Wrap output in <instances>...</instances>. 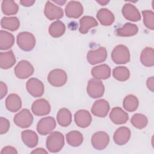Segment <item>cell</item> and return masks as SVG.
Wrapping results in <instances>:
<instances>
[{
  "mask_svg": "<svg viewBox=\"0 0 154 154\" xmlns=\"http://www.w3.org/2000/svg\"><path fill=\"white\" fill-rule=\"evenodd\" d=\"M64 145V137L58 131L51 132L46 138V146L48 150L51 153L60 152Z\"/></svg>",
  "mask_w": 154,
  "mask_h": 154,
  "instance_id": "6da1fadb",
  "label": "cell"
},
{
  "mask_svg": "<svg viewBox=\"0 0 154 154\" xmlns=\"http://www.w3.org/2000/svg\"><path fill=\"white\" fill-rule=\"evenodd\" d=\"M130 57L129 49L123 45L116 46L111 52V58L117 64H126L130 61Z\"/></svg>",
  "mask_w": 154,
  "mask_h": 154,
  "instance_id": "7a4b0ae2",
  "label": "cell"
},
{
  "mask_svg": "<svg viewBox=\"0 0 154 154\" xmlns=\"http://www.w3.org/2000/svg\"><path fill=\"white\" fill-rule=\"evenodd\" d=\"M17 44L22 50L30 51L35 45V37L29 32H21L17 35Z\"/></svg>",
  "mask_w": 154,
  "mask_h": 154,
  "instance_id": "3957f363",
  "label": "cell"
},
{
  "mask_svg": "<svg viewBox=\"0 0 154 154\" xmlns=\"http://www.w3.org/2000/svg\"><path fill=\"white\" fill-rule=\"evenodd\" d=\"M67 80V75L66 72L60 69H55L51 70L48 75V81L51 85L55 87H60L64 85Z\"/></svg>",
  "mask_w": 154,
  "mask_h": 154,
  "instance_id": "277c9868",
  "label": "cell"
},
{
  "mask_svg": "<svg viewBox=\"0 0 154 154\" xmlns=\"http://www.w3.org/2000/svg\"><path fill=\"white\" fill-rule=\"evenodd\" d=\"M87 91L90 97L93 99L99 98L103 95L105 87L101 81L93 78L90 79L88 82Z\"/></svg>",
  "mask_w": 154,
  "mask_h": 154,
  "instance_id": "5b68a950",
  "label": "cell"
},
{
  "mask_svg": "<svg viewBox=\"0 0 154 154\" xmlns=\"http://www.w3.org/2000/svg\"><path fill=\"white\" fill-rule=\"evenodd\" d=\"M34 67L27 60H21L15 66L14 74L19 79H26L31 76L34 73Z\"/></svg>",
  "mask_w": 154,
  "mask_h": 154,
  "instance_id": "8992f818",
  "label": "cell"
},
{
  "mask_svg": "<svg viewBox=\"0 0 154 154\" xmlns=\"http://www.w3.org/2000/svg\"><path fill=\"white\" fill-rule=\"evenodd\" d=\"M33 119V116L29 109L24 108L14 116L13 121L18 127L27 128L31 125Z\"/></svg>",
  "mask_w": 154,
  "mask_h": 154,
  "instance_id": "52a82bcc",
  "label": "cell"
},
{
  "mask_svg": "<svg viewBox=\"0 0 154 154\" xmlns=\"http://www.w3.org/2000/svg\"><path fill=\"white\" fill-rule=\"evenodd\" d=\"M56 127V122L52 117L41 119L37 125V131L40 135H46L51 134Z\"/></svg>",
  "mask_w": 154,
  "mask_h": 154,
  "instance_id": "ba28073f",
  "label": "cell"
},
{
  "mask_svg": "<svg viewBox=\"0 0 154 154\" xmlns=\"http://www.w3.org/2000/svg\"><path fill=\"white\" fill-rule=\"evenodd\" d=\"M28 92L33 97H41L44 93V85L42 82L35 78H31L26 83Z\"/></svg>",
  "mask_w": 154,
  "mask_h": 154,
  "instance_id": "9c48e42d",
  "label": "cell"
},
{
  "mask_svg": "<svg viewBox=\"0 0 154 154\" xmlns=\"http://www.w3.org/2000/svg\"><path fill=\"white\" fill-rule=\"evenodd\" d=\"M107 58V51L104 47H99L96 50H90L88 51L87 59L88 62L94 65L102 62H104Z\"/></svg>",
  "mask_w": 154,
  "mask_h": 154,
  "instance_id": "30bf717a",
  "label": "cell"
},
{
  "mask_svg": "<svg viewBox=\"0 0 154 154\" xmlns=\"http://www.w3.org/2000/svg\"><path fill=\"white\" fill-rule=\"evenodd\" d=\"M109 142V137L108 134L104 131H98L94 133L91 140L93 147L96 150L105 149Z\"/></svg>",
  "mask_w": 154,
  "mask_h": 154,
  "instance_id": "8fae6325",
  "label": "cell"
},
{
  "mask_svg": "<svg viewBox=\"0 0 154 154\" xmlns=\"http://www.w3.org/2000/svg\"><path fill=\"white\" fill-rule=\"evenodd\" d=\"M31 111L37 116H46L51 111V105L46 99H39L32 103Z\"/></svg>",
  "mask_w": 154,
  "mask_h": 154,
  "instance_id": "7c38bea8",
  "label": "cell"
},
{
  "mask_svg": "<svg viewBox=\"0 0 154 154\" xmlns=\"http://www.w3.org/2000/svg\"><path fill=\"white\" fill-rule=\"evenodd\" d=\"M110 109L109 104L105 99H99L95 101L91 108V113L99 117H105L107 116Z\"/></svg>",
  "mask_w": 154,
  "mask_h": 154,
  "instance_id": "4fadbf2b",
  "label": "cell"
},
{
  "mask_svg": "<svg viewBox=\"0 0 154 154\" xmlns=\"http://www.w3.org/2000/svg\"><path fill=\"white\" fill-rule=\"evenodd\" d=\"M44 13L45 16L50 20L60 19L63 17L64 15L63 9L54 5L49 1H47L45 4Z\"/></svg>",
  "mask_w": 154,
  "mask_h": 154,
  "instance_id": "5bb4252c",
  "label": "cell"
},
{
  "mask_svg": "<svg viewBox=\"0 0 154 154\" xmlns=\"http://www.w3.org/2000/svg\"><path fill=\"white\" fill-rule=\"evenodd\" d=\"M83 11V6L79 1H70L67 3L65 8L66 15L69 18H79L82 14Z\"/></svg>",
  "mask_w": 154,
  "mask_h": 154,
  "instance_id": "9a60e30c",
  "label": "cell"
},
{
  "mask_svg": "<svg viewBox=\"0 0 154 154\" xmlns=\"http://www.w3.org/2000/svg\"><path fill=\"white\" fill-rule=\"evenodd\" d=\"M124 17L132 22H138L141 20V14L137 7L132 4H125L122 10Z\"/></svg>",
  "mask_w": 154,
  "mask_h": 154,
  "instance_id": "2e32d148",
  "label": "cell"
},
{
  "mask_svg": "<svg viewBox=\"0 0 154 154\" xmlns=\"http://www.w3.org/2000/svg\"><path fill=\"white\" fill-rule=\"evenodd\" d=\"M74 120L76 125L82 128H85L90 126L92 121L90 113L85 109H80L76 111L74 115Z\"/></svg>",
  "mask_w": 154,
  "mask_h": 154,
  "instance_id": "e0dca14e",
  "label": "cell"
},
{
  "mask_svg": "<svg viewBox=\"0 0 154 154\" xmlns=\"http://www.w3.org/2000/svg\"><path fill=\"white\" fill-rule=\"evenodd\" d=\"M131 137L130 129L125 126L119 128L114 132L113 140L114 143L119 146H122L126 144Z\"/></svg>",
  "mask_w": 154,
  "mask_h": 154,
  "instance_id": "ac0fdd59",
  "label": "cell"
},
{
  "mask_svg": "<svg viewBox=\"0 0 154 154\" xmlns=\"http://www.w3.org/2000/svg\"><path fill=\"white\" fill-rule=\"evenodd\" d=\"M109 119L116 125H123L128 122L129 116L127 112L123 111L121 108L114 107L111 111Z\"/></svg>",
  "mask_w": 154,
  "mask_h": 154,
  "instance_id": "d6986e66",
  "label": "cell"
},
{
  "mask_svg": "<svg viewBox=\"0 0 154 154\" xmlns=\"http://www.w3.org/2000/svg\"><path fill=\"white\" fill-rule=\"evenodd\" d=\"M91 74L97 79H106L111 76V69L106 64L96 66L91 70Z\"/></svg>",
  "mask_w": 154,
  "mask_h": 154,
  "instance_id": "ffe728a7",
  "label": "cell"
},
{
  "mask_svg": "<svg viewBox=\"0 0 154 154\" xmlns=\"http://www.w3.org/2000/svg\"><path fill=\"white\" fill-rule=\"evenodd\" d=\"M5 106L8 111L12 112L18 111L22 107L20 97L17 94H10L5 99Z\"/></svg>",
  "mask_w": 154,
  "mask_h": 154,
  "instance_id": "44dd1931",
  "label": "cell"
},
{
  "mask_svg": "<svg viewBox=\"0 0 154 154\" xmlns=\"http://www.w3.org/2000/svg\"><path fill=\"white\" fill-rule=\"evenodd\" d=\"M21 138L23 143L28 147H35L38 141L37 134L31 130H25L21 132Z\"/></svg>",
  "mask_w": 154,
  "mask_h": 154,
  "instance_id": "7402d4cb",
  "label": "cell"
},
{
  "mask_svg": "<svg viewBox=\"0 0 154 154\" xmlns=\"http://www.w3.org/2000/svg\"><path fill=\"white\" fill-rule=\"evenodd\" d=\"M16 62L13 52L10 50L0 54V67L2 69H8L14 65Z\"/></svg>",
  "mask_w": 154,
  "mask_h": 154,
  "instance_id": "603a6c76",
  "label": "cell"
},
{
  "mask_svg": "<svg viewBox=\"0 0 154 154\" xmlns=\"http://www.w3.org/2000/svg\"><path fill=\"white\" fill-rule=\"evenodd\" d=\"M97 19L103 26H109L114 22V16L113 13L107 8L100 9L96 14Z\"/></svg>",
  "mask_w": 154,
  "mask_h": 154,
  "instance_id": "cb8c5ba5",
  "label": "cell"
},
{
  "mask_svg": "<svg viewBox=\"0 0 154 154\" xmlns=\"http://www.w3.org/2000/svg\"><path fill=\"white\" fill-rule=\"evenodd\" d=\"M138 31V26L131 23H126L122 28H117L115 34L119 37H131L136 35Z\"/></svg>",
  "mask_w": 154,
  "mask_h": 154,
  "instance_id": "d4e9b609",
  "label": "cell"
},
{
  "mask_svg": "<svg viewBox=\"0 0 154 154\" xmlns=\"http://www.w3.org/2000/svg\"><path fill=\"white\" fill-rule=\"evenodd\" d=\"M98 23L96 20L92 16H84L79 20V32L85 34H87L91 28L97 26Z\"/></svg>",
  "mask_w": 154,
  "mask_h": 154,
  "instance_id": "484cf974",
  "label": "cell"
},
{
  "mask_svg": "<svg viewBox=\"0 0 154 154\" xmlns=\"http://www.w3.org/2000/svg\"><path fill=\"white\" fill-rule=\"evenodd\" d=\"M140 61L146 67H152L154 65V51L152 48L146 47L142 51Z\"/></svg>",
  "mask_w": 154,
  "mask_h": 154,
  "instance_id": "4316f807",
  "label": "cell"
},
{
  "mask_svg": "<svg viewBox=\"0 0 154 154\" xmlns=\"http://www.w3.org/2000/svg\"><path fill=\"white\" fill-rule=\"evenodd\" d=\"M14 43V35L4 30L0 31V49L7 50L11 48Z\"/></svg>",
  "mask_w": 154,
  "mask_h": 154,
  "instance_id": "83f0119b",
  "label": "cell"
},
{
  "mask_svg": "<svg viewBox=\"0 0 154 154\" xmlns=\"http://www.w3.org/2000/svg\"><path fill=\"white\" fill-rule=\"evenodd\" d=\"M57 120L61 126L67 127L69 126L72 122L71 112L67 108H61L57 113Z\"/></svg>",
  "mask_w": 154,
  "mask_h": 154,
  "instance_id": "f1b7e54d",
  "label": "cell"
},
{
  "mask_svg": "<svg viewBox=\"0 0 154 154\" xmlns=\"http://www.w3.org/2000/svg\"><path fill=\"white\" fill-rule=\"evenodd\" d=\"M1 25L2 28L15 31L19 28L20 22L16 17H3L1 20Z\"/></svg>",
  "mask_w": 154,
  "mask_h": 154,
  "instance_id": "f546056e",
  "label": "cell"
},
{
  "mask_svg": "<svg viewBox=\"0 0 154 154\" xmlns=\"http://www.w3.org/2000/svg\"><path fill=\"white\" fill-rule=\"evenodd\" d=\"M66 31L64 23L61 20H56L52 23L49 27V34L54 38H58L62 36Z\"/></svg>",
  "mask_w": 154,
  "mask_h": 154,
  "instance_id": "4dcf8cb0",
  "label": "cell"
},
{
  "mask_svg": "<svg viewBox=\"0 0 154 154\" xmlns=\"http://www.w3.org/2000/svg\"><path fill=\"white\" fill-rule=\"evenodd\" d=\"M67 143L73 147H78L83 142V135L78 131H73L67 133L66 135Z\"/></svg>",
  "mask_w": 154,
  "mask_h": 154,
  "instance_id": "1f68e13d",
  "label": "cell"
},
{
  "mask_svg": "<svg viewBox=\"0 0 154 154\" xmlns=\"http://www.w3.org/2000/svg\"><path fill=\"white\" fill-rule=\"evenodd\" d=\"M138 105L139 101L138 98L133 94H129L123 99V108L126 111L129 112H133L135 111L138 108Z\"/></svg>",
  "mask_w": 154,
  "mask_h": 154,
  "instance_id": "d6a6232c",
  "label": "cell"
},
{
  "mask_svg": "<svg viewBox=\"0 0 154 154\" xmlns=\"http://www.w3.org/2000/svg\"><path fill=\"white\" fill-rule=\"evenodd\" d=\"M1 8L3 13L7 16L16 14L19 10L18 5L12 0L2 1Z\"/></svg>",
  "mask_w": 154,
  "mask_h": 154,
  "instance_id": "836d02e7",
  "label": "cell"
},
{
  "mask_svg": "<svg viewBox=\"0 0 154 154\" xmlns=\"http://www.w3.org/2000/svg\"><path fill=\"white\" fill-rule=\"evenodd\" d=\"M113 77L117 81H125L130 77L129 69L125 66H118L113 69Z\"/></svg>",
  "mask_w": 154,
  "mask_h": 154,
  "instance_id": "e575fe53",
  "label": "cell"
},
{
  "mask_svg": "<svg viewBox=\"0 0 154 154\" xmlns=\"http://www.w3.org/2000/svg\"><path fill=\"white\" fill-rule=\"evenodd\" d=\"M131 123L135 128L139 129H142L146 127L148 123V120L146 116L144 114L136 113L131 117Z\"/></svg>",
  "mask_w": 154,
  "mask_h": 154,
  "instance_id": "d590c367",
  "label": "cell"
},
{
  "mask_svg": "<svg viewBox=\"0 0 154 154\" xmlns=\"http://www.w3.org/2000/svg\"><path fill=\"white\" fill-rule=\"evenodd\" d=\"M144 25L151 30L154 29V13L152 10L142 11Z\"/></svg>",
  "mask_w": 154,
  "mask_h": 154,
  "instance_id": "8d00e7d4",
  "label": "cell"
},
{
  "mask_svg": "<svg viewBox=\"0 0 154 154\" xmlns=\"http://www.w3.org/2000/svg\"><path fill=\"white\" fill-rule=\"evenodd\" d=\"M10 126L9 120L4 117L0 118V134H4L8 132Z\"/></svg>",
  "mask_w": 154,
  "mask_h": 154,
  "instance_id": "74e56055",
  "label": "cell"
},
{
  "mask_svg": "<svg viewBox=\"0 0 154 154\" xmlns=\"http://www.w3.org/2000/svg\"><path fill=\"white\" fill-rule=\"evenodd\" d=\"M1 154H8V153H15L17 154V151L16 150V149L12 147V146H7L4 147L1 152Z\"/></svg>",
  "mask_w": 154,
  "mask_h": 154,
  "instance_id": "f35d334b",
  "label": "cell"
},
{
  "mask_svg": "<svg viewBox=\"0 0 154 154\" xmlns=\"http://www.w3.org/2000/svg\"><path fill=\"white\" fill-rule=\"evenodd\" d=\"M7 85L2 81L0 82V99H2L7 93Z\"/></svg>",
  "mask_w": 154,
  "mask_h": 154,
  "instance_id": "ab89813d",
  "label": "cell"
},
{
  "mask_svg": "<svg viewBox=\"0 0 154 154\" xmlns=\"http://www.w3.org/2000/svg\"><path fill=\"white\" fill-rule=\"evenodd\" d=\"M146 85L148 88L151 91L153 92L154 91V77L151 76L146 81Z\"/></svg>",
  "mask_w": 154,
  "mask_h": 154,
  "instance_id": "60d3db41",
  "label": "cell"
},
{
  "mask_svg": "<svg viewBox=\"0 0 154 154\" xmlns=\"http://www.w3.org/2000/svg\"><path fill=\"white\" fill-rule=\"evenodd\" d=\"M20 3L23 6L31 7L35 3V1L34 0V1L33 0H23V1H20Z\"/></svg>",
  "mask_w": 154,
  "mask_h": 154,
  "instance_id": "b9f144b4",
  "label": "cell"
},
{
  "mask_svg": "<svg viewBox=\"0 0 154 154\" xmlns=\"http://www.w3.org/2000/svg\"><path fill=\"white\" fill-rule=\"evenodd\" d=\"M31 153H40V154H43V153H48V152L46 150H45L43 148H37L34 150H32L31 152Z\"/></svg>",
  "mask_w": 154,
  "mask_h": 154,
  "instance_id": "7bdbcfd3",
  "label": "cell"
},
{
  "mask_svg": "<svg viewBox=\"0 0 154 154\" xmlns=\"http://www.w3.org/2000/svg\"><path fill=\"white\" fill-rule=\"evenodd\" d=\"M97 2L99 4H100L101 5H106L108 3H109V1H97Z\"/></svg>",
  "mask_w": 154,
  "mask_h": 154,
  "instance_id": "ee69618b",
  "label": "cell"
},
{
  "mask_svg": "<svg viewBox=\"0 0 154 154\" xmlns=\"http://www.w3.org/2000/svg\"><path fill=\"white\" fill-rule=\"evenodd\" d=\"M54 2L59 4V5H63L66 2V1H61V0L60 1H55Z\"/></svg>",
  "mask_w": 154,
  "mask_h": 154,
  "instance_id": "f6af8a7d",
  "label": "cell"
}]
</instances>
